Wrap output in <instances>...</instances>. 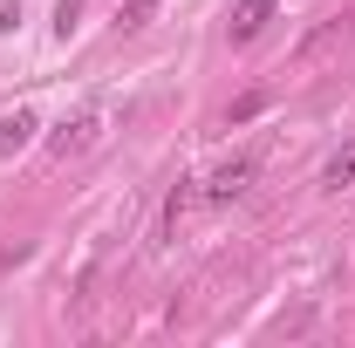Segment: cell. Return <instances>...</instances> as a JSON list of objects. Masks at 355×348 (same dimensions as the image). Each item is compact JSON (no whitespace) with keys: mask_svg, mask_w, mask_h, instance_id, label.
<instances>
[{"mask_svg":"<svg viewBox=\"0 0 355 348\" xmlns=\"http://www.w3.org/2000/svg\"><path fill=\"white\" fill-rule=\"evenodd\" d=\"M253 171H260L253 157H232V164H219V171H212V184H205V198H212V205H232V198H246Z\"/></svg>","mask_w":355,"mask_h":348,"instance_id":"cell-1","label":"cell"},{"mask_svg":"<svg viewBox=\"0 0 355 348\" xmlns=\"http://www.w3.org/2000/svg\"><path fill=\"white\" fill-rule=\"evenodd\" d=\"M42 130V116L35 110H14V116H0V164L14 157V150H28V137Z\"/></svg>","mask_w":355,"mask_h":348,"instance_id":"cell-3","label":"cell"},{"mask_svg":"<svg viewBox=\"0 0 355 348\" xmlns=\"http://www.w3.org/2000/svg\"><path fill=\"white\" fill-rule=\"evenodd\" d=\"M273 7H280V0H239L232 21H225V35H232V42H253L266 21H273Z\"/></svg>","mask_w":355,"mask_h":348,"instance_id":"cell-2","label":"cell"},{"mask_svg":"<svg viewBox=\"0 0 355 348\" xmlns=\"http://www.w3.org/2000/svg\"><path fill=\"white\" fill-rule=\"evenodd\" d=\"M14 21H21V0H0V35H14Z\"/></svg>","mask_w":355,"mask_h":348,"instance_id":"cell-9","label":"cell"},{"mask_svg":"<svg viewBox=\"0 0 355 348\" xmlns=\"http://www.w3.org/2000/svg\"><path fill=\"white\" fill-rule=\"evenodd\" d=\"M89 137H96V110H83L76 123H62V130H55V143H48V150H55V157H76V150H89Z\"/></svg>","mask_w":355,"mask_h":348,"instance_id":"cell-4","label":"cell"},{"mask_svg":"<svg viewBox=\"0 0 355 348\" xmlns=\"http://www.w3.org/2000/svg\"><path fill=\"white\" fill-rule=\"evenodd\" d=\"M321 184H328V191H342V184H355V143L342 150V157H335V164H328V177H321Z\"/></svg>","mask_w":355,"mask_h":348,"instance_id":"cell-6","label":"cell"},{"mask_svg":"<svg viewBox=\"0 0 355 348\" xmlns=\"http://www.w3.org/2000/svg\"><path fill=\"white\" fill-rule=\"evenodd\" d=\"M157 21V0H123L116 7V35H137V28H150Z\"/></svg>","mask_w":355,"mask_h":348,"instance_id":"cell-5","label":"cell"},{"mask_svg":"<svg viewBox=\"0 0 355 348\" xmlns=\"http://www.w3.org/2000/svg\"><path fill=\"white\" fill-rule=\"evenodd\" d=\"M266 110V96H239V103H232V123H246V116H260Z\"/></svg>","mask_w":355,"mask_h":348,"instance_id":"cell-8","label":"cell"},{"mask_svg":"<svg viewBox=\"0 0 355 348\" xmlns=\"http://www.w3.org/2000/svg\"><path fill=\"white\" fill-rule=\"evenodd\" d=\"M76 21H83V0H55V35H62V42L76 35Z\"/></svg>","mask_w":355,"mask_h":348,"instance_id":"cell-7","label":"cell"}]
</instances>
